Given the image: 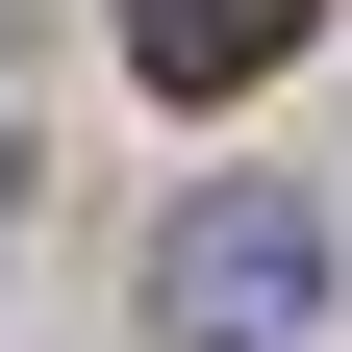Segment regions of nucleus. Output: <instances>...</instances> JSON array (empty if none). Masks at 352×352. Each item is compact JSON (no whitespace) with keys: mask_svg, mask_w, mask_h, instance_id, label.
<instances>
[{"mask_svg":"<svg viewBox=\"0 0 352 352\" xmlns=\"http://www.w3.org/2000/svg\"><path fill=\"white\" fill-rule=\"evenodd\" d=\"M151 327H176V352H302V327H327V201H277V176L176 201V252H151Z\"/></svg>","mask_w":352,"mask_h":352,"instance_id":"obj_1","label":"nucleus"},{"mask_svg":"<svg viewBox=\"0 0 352 352\" xmlns=\"http://www.w3.org/2000/svg\"><path fill=\"white\" fill-rule=\"evenodd\" d=\"M302 25H327V0H126V76H151V101H252Z\"/></svg>","mask_w":352,"mask_h":352,"instance_id":"obj_2","label":"nucleus"},{"mask_svg":"<svg viewBox=\"0 0 352 352\" xmlns=\"http://www.w3.org/2000/svg\"><path fill=\"white\" fill-rule=\"evenodd\" d=\"M0 227H25V101H0Z\"/></svg>","mask_w":352,"mask_h":352,"instance_id":"obj_3","label":"nucleus"}]
</instances>
